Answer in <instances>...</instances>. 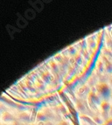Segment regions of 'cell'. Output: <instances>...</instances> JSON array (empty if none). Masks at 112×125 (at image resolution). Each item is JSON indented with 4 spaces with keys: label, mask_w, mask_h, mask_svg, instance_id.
<instances>
[{
    "label": "cell",
    "mask_w": 112,
    "mask_h": 125,
    "mask_svg": "<svg viewBox=\"0 0 112 125\" xmlns=\"http://www.w3.org/2000/svg\"><path fill=\"white\" fill-rule=\"evenodd\" d=\"M99 92L103 97H108L111 94V89L108 85L105 83L101 84L99 87Z\"/></svg>",
    "instance_id": "6da1fadb"
},
{
    "label": "cell",
    "mask_w": 112,
    "mask_h": 125,
    "mask_svg": "<svg viewBox=\"0 0 112 125\" xmlns=\"http://www.w3.org/2000/svg\"><path fill=\"white\" fill-rule=\"evenodd\" d=\"M106 68L108 72H111L112 71V64H111V62H108L106 64Z\"/></svg>",
    "instance_id": "3957f363"
},
{
    "label": "cell",
    "mask_w": 112,
    "mask_h": 125,
    "mask_svg": "<svg viewBox=\"0 0 112 125\" xmlns=\"http://www.w3.org/2000/svg\"><path fill=\"white\" fill-rule=\"evenodd\" d=\"M101 106H102V108L104 111H106L109 108V104H108V103H107V102H103V103L101 104Z\"/></svg>",
    "instance_id": "7a4b0ae2"
},
{
    "label": "cell",
    "mask_w": 112,
    "mask_h": 125,
    "mask_svg": "<svg viewBox=\"0 0 112 125\" xmlns=\"http://www.w3.org/2000/svg\"><path fill=\"white\" fill-rule=\"evenodd\" d=\"M111 97H112V95H111Z\"/></svg>",
    "instance_id": "277c9868"
}]
</instances>
